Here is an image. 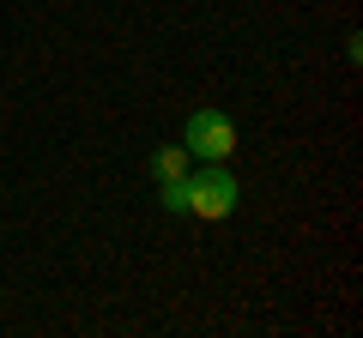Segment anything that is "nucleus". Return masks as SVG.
<instances>
[{"label": "nucleus", "mask_w": 363, "mask_h": 338, "mask_svg": "<svg viewBox=\"0 0 363 338\" xmlns=\"http://www.w3.org/2000/svg\"><path fill=\"white\" fill-rule=\"evenodd\" d=\"M182 211H194V218L218 223L236 211V182H230V169L224 163H206L200 175H182Z\"/></svg>", "instance_id": "obj_1"}, {"label": "nucleus", "mask_w": 363, "mask_h": 338, "mask_svg": "<svg viewBox=\"0 0 363 338\" xmlns=\"http://www.w3.org/2000/svg\"><path fill=\"white\" fill-rule=\"evenodd\" d=\"M188 157H206V163H230L236 157V127L218 109H194L188 115Z\"/></svg>", "instance_id": "obj_2"}, {"label": "nucleus", "mask_w": 363, "mask_h": 338, "mask_svg": "<svg viewBox=\"0 0 363 338\" xmlns=\"http://www.w3.org/2000/svg\"><path fill=\"white\" fill-rule=\"evenodd\" d=\"M152 175H157V182H182V175H188V145H157Z\"/></svg>", "instance_id": "obj_3"}, {"label": "nucleus", "mask_w": 363, "mask_h": 338, "mask_svg": "<svg viewBox=\"0 0 363 338\" xmlns=\"http://www.w3.org/2000/svg\"><path fill=\"white\" fill-rule=\"evenodd\" d=\"M164 211H182V182H164Z\"/></svg>", "instance_id": "obj_4"}]
</instances>
